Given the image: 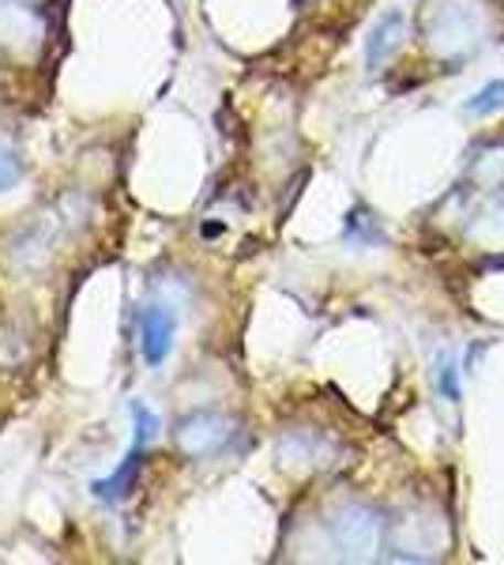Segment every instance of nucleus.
Wrapping results in <instances>:
<instances>
[{
    "mask_svg": "<svg viewBox=\"0 0 504 565\" xmlns=\"http://www.w3.org/2000/svg\"><path fill=\"white\" fill-rule=\"evenodd\" d=\"M482 39V12L474 0H441L429 20V42L441 57H463Z\"/></svg>",
    "mask_w": 504,
    "mask_h": 565,
    "instance_id": "obj_1",
    "label": "nucleus"
},
{
    "mask_svg": "<svg viewBox=\"0 0 504 565\" xmlns=\"http://www.w3.org/2000/svg\"><path fill=\"white\" fill-rule=\"evenodd\" d=\"M380 532H384L380 513L362 505V501H346V505H339L335 513L328 516V535H332V543L354 562H365L380 551Z\"/></svg>",
    "mask_w": 504,
    "mask_h": 565,
    "instance_id": "obj_2",
    "label": "nucleus"
},
{
    "mask_svg": "<svg viewBox=\"0 0 504 565\" xmlns=\"http://www.w3.org/2000/svg\"><path fill=\"white\" fill-rule=\"evenodd\" d=\"M234 423L215 412H192L173 426V441L189 460H207L234 441Z\"/></svg>",
    "mask_w": 504,
    "mask_h": 565,
    "instance_id": "obj_3",
    "label": "nucleus"
},
{
    "mask_svg": "<svg viewBox=\"0 0 504 565\" xmlns=\"http://www.w3.org/2000/svg\"><path fill=\"white\" fill-rule=\"evenodd\" d=\"M128 415L136 418V441H132V449H128L125 463L114 471V476H109V479H98L95 487H90L103 501H117L121 494H128V490H132V476H136V468H140L143 445L151 441V437H154V426H159V423H154V415L140 404V399H132V404H128Z\"/></svg>",
    "mask_w": 504,
    "mask_h": 565,
    "instance_id": "obj_4",
    "label": "nucleus"
},
{
    "mask_svg": "<svg viewBox=\"0 0 504 565\" xmlns=\"http://www.w3.org/2000/svg\"><path fill=\"white\" fill-rule=\"evenodd\" d=\"M173 313L167 306H148L140 313V351H143V362L148 366H162L173 351Z\"/></svg>",
    "mask_w": 504,
    "mask_h": 565,
    "instance_id": "obj_5",
    "label": "nucleus"
},
{
    "mask_svg": "<svg viewBox=\"0 0 504 565\" xmlns=\"http://www.w3.org/2000/svg\"><path fill=\"white\" fill-rule=\"evenodd\" d=\"M403 31H407V20H403V12L380 15L377 26L369 31V42H365V65L380 68L384 61H388L392 53H396L399 45H403Z\"/></svg>",
    "mask_w": 504,
    "mask_h": 565,
    "instance_id": "obj_6",
    "label": "nucleus"
},
{
    "mask_svg": "<svg viewBox=\"0 0 504 565\" xmlns=\"http://www.w3.org/2000/svg\"><path fill=\"white\" fill-rule=\"evenodd\" d=\"M501 106H504V79H493V84H485L479 95L467 98V114H474V117L497 114Z\"/></svg>",
    "mask_w": 504,
    "mask_h": 565,
    "instance_id": "obj_7",
    "label": "nucleus"
},
{
    "mask_svg": "<svg viewBox=\"0 0 504 565\" xmlns=\"http://www.w3.org/2000/svg\"><path fill=\"white\" fill-rule=\"evenodd\" d=\"M437 388L444 392L448 399H460V381H455V362H452V354H441L437 359Z\"/></svg>",
    "mask_w": 504,
    "mask_h": 565,
    "instance_id": "obj_8",
    "label": "nucleus"
},
{
    "mask_svg": "<svg viewBox=\"0 0 504 565\" xmlns=\"http://www.w3.org/2000/svg\"><path fill=\"white\" fill-rule=\"evenodd\" d=\"M20 178H23L20 159H15V154L8 151V148H0V193H8V189H12Z\"/></svg>",
    "mask_w": 504,
    "mask_h": 565,
    "instance_id": "obj_9",
    "label": "nucleus"
}]
</instances>
